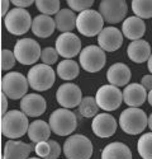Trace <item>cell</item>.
<instances>
[{
	"label": "cell",
	"mask_w": 152,
	"mask_h": 159,
	"mask_svg": "<svg viewBox=\"0 0 152 159\" xmlns=\"http://www.w3.org/2000/svg\"><path fill=\"white\" fill-rule=\"evenodd\" d=\"M29 125L27 115L22 111L13 110L2 117V132L11 140L24 136L25 132H28Z\"/></svg>",
	"instance_id": "6da1fadb"
},
{
	"label": "cell",
	"mask_w": 152,
	"mask_h": 159,
	"mask_svg": "<svg viewBox=\"0 0 152 159\" xmlns=\"http://www.w3.org/2000/svg\"><path fill=\"white\" fill-rule=\"evenodd\" d=\"M148 117L146 112L137 107L125 108L119 116V126L128 135H138L147 127Z\"/></svg>",
	"instance_id": "7a4b0ae2"
},
{
	"label": "cell",
	"mask_w": 152,
	"mask_h": 159,
	"mask_svg": "<svg viewBox=\"0 0 152 159\" xmlns=\"http://www.w3.org/2000/svg\"><path fill=\"white\" fill-rule=\"evenodd\" d=\"M29 87L37 92H44L52 88L55 84L56 73L49 65L46 64H36L29 69L27 74Z\"/></svg>",
	"instance_id": "3957f363"
},
{
	"label": "cell",
	"mask_w": 152,
	"mask_h": 159,
	"mask_svg": "<svg viewBox=\"0 0 152 159\" xmlns=\"http://www.w3.org/2000/svg\"><path fill=\"white\" fill-rule=\"evenodd\" d=\"M51 130L58 136L71 135L78 126V118L74 112L67 108H58L52 112L48 121Z\"/></svg>",
	"instance_id": "277c9868"
},
{
	"label": "cell",
	"mask_w": 152,
	"mask_h": 159,
	"mask_svg": "<svg viewBox=\"0 0 152 159\" xmlns=\"http://www.w3.org/2000/svg\"><path fill=\"white\" fill-rule=\"evenodd\" d=\"M63 154L66 159H90L93 155V144L85 135H71L63 143Z\"/></svg>",
	"instance_id": "5b68a950"
},
{
	"label": "cell",
	"mask_w": 152,
	"mask_h": 159,
	"mask_svg": "<svg viewBox=\"0 0 152 159\" xmlns=\"http://www.w3.org/2000/svg\"><path fill=\"white\" fill-rule=\"evenodd\" d=\"M28 79L22 73L10 71L5 74L2 79V90L3 93L10 99H22L24 96H27L28 92Z\"/></svg>",
	"instance_id": "8992f818"
},
{
	"label": "cell",
	"mask_w": 152,
	"mask_h": 159,
	"mask_svg": "<svg viewBox=\"0 0 152 159\" xmlns=\"http://www.w3.org/2000/svg\"><path fill=\"white\" fill-rule=\"evenodd\" d=\"M76 28L86 37H94L96 34L99 36V33L104 30V19L99 11L94 9H87L78 16Z\"/></svg>",
	"instance_id": "52a82bcc"
},
{
	"label": "cell",
	"mask_w": 152,
	"mask_h": 159,
	"mask_svg": "<svg viewBox=\"0 0 152 159\" xmlns=\"http://www.w3.org/2000/svg\"><path fill=\"white\" fill-rule=\"evenodd\" d=\"M32 22L33 19L31 18V14L25 9H22V8L11 9L4 18V24L6 31L15 36H22L24 33H27L29 28H32Z\"/></svg>",
	"instance_id": "ba28073f"
},
{
	"label": "cell",
	"mask_w": 152,
	"mask_h": 159,
	"mask_svg": "<svg viewBox=\"0 0 152 159\" xmlns=\"http://www.w3.org/2000/svg\"><path fill=\"white\" fill-rule=\"evenodd\" d=\"M81 68L87 73H98L104 68L107 62L105 51L99 46L90 45L81 50L79 57Z\"/></svg>",
	"instance_id": "9c48e42d"
},
{
	"label": "cell",
	"mask_w": 152,
	"mask_h": 159,
	"mask_svg": "<svg viewBox=\"0 0 152 159\" xmlns=\"http://www.w3.org/2000/svg\"><path fill=\"white\" fill-rule=\"evenodd\" d=\"M14 56L18 62L23 65L36 64L38 59H41L42 50L37 41L32 38H22L18 39L14 45Z\"/></svg>",
	"instance_id": "30bf717a"
},
{
	"label": "cell",
	"mask_w": 152,
	"mask_h": 159,
	"mask_svg": "<svg viewBox=\"0 0 152 159\" xmlns=\"http://www.w3.org/2000/svg\"><path fill=\"white\" fill-rule=\"evenodd\" d=\"M95 101L99 106V108L107 112L116 111L117 108L120 107L123 102V92H120L118 87H114L112 84L101 85L96 92Z\"/></svg>",
	"instance_id": "8fae6325"
},
{
	"label": "cell",
	"mask_w": 152,
	"mask_h": 159,
	"mask_svg": "<svg viewBox=\"0 0 152 159\" xmlns=\"http://www.w3.org/2000/svg\"><path fill=\"white\" fill-rule=\"evenodd\" d=\"M127 11H128V5L124 0H103L99 4V13L104 22L110 24H117L124 20Z\"/></svg>",
	"instance_id": "7c38bea8"
},
{
	"label": "cell",
	"mask_w": 152,
	"mask_h": 159,
	"mask_svg": "<svg viewBox=\"0 0 152 159\" xmlns=\"http://www.w3.org/2000/svg\"><path fill=\"white\" fill-rule=\"evenodd\" d=\"M56 50L58 55L62 56L65 60H71L81 52V41L72 32L61 33L56 39Z\"/></svg>",
	"instance_id": "4fadbf2b"
},
{
	"label": "cell",
	"mask_w": 152,
	"mask_h": 159,
	"mask_svg": "<svg viewBox=\"0 0 152 159\" xmlns=\"http://www.w3.org/2000/svg\"><path fill=\"white\" fill-rule=\"evenodd\" d=\"M56 99L62 108H74L76 106H80L82 101L81 89L74 83H65L58 87L56 92Z\"/></svg>",
	"instance_id": "5bb4252c"
},
{
	"label": "cell",
	"mask_w": 152,
	"mask_h": 159,
	"mask_svg": "<svg viewBox=\"0 0 152 159\" xmlns=\"http://www.w3.org/2000/svg\"><path fill=\"white\" fill-rule=\"evenodd\" d=\"M91 130L98 138H110L117 131V121L109 113H98L93 118Z\"/></svg>",
	"instance_id": "9a60e30c"
},
{
	"label": "cell",
	"mask_w": 152,
	"mask_h": 159,
	"mask_svg": "<svg viewBox=\"0 0 152 159\" xmlns=\"http://www.w3.org/2000/svg\"><path fill=\"white\" fill-rule=\"evenodd\" d=\"M98 43L101 50L107 52L117 51L123 43V33L116 27H107L99 33Z\"/></svg>",
	"instance_id": "2e32d148"
},
{
	"label": "cell",
	"mask_w": 152,
	"mask_h": 159,
	"mask_svg": "<svg viewBox=\"0 0 152 159\" xmlns=\"http://www.w3.org/2000/svg\"><path fill=\"white\" fill-rule=\"evenodd\" d=\"M47 102L41 94L31 93L20 99V110L29 117H38L46 112Z\"/></svg>",
	"instance_id": "e0dca14e"
},
{
	"label": "cell",
	"mask_w": 152,
	"mask_h": 159,
	"mask_svg": "<svg viewBox=\"0 0 152 159\" xmlns=\"http://www.w3.org/2000/svg\"><path fill=\"white\" fill-rule=\"evenodd\" d=\"M131 69L123 62L113 64L107 71L108 82L114 87H127L131 80Z\"/></svg>",
	"instance_id": "ac0fdd59"
},
{
	"label": "cell",
	"mask_w": 152,
	"mask_h": 159,
	"mask_svg": "<svg viewBox=\"0 0 152 159\" xmlns=\"http://www.w3.org/2000/svg\"><path fill=\"white\" fill-rule=\"evenodd\" d=\"M146 32V23L143 19L138 18L136 16L128 17L122 23V33L124 37L132 41H138L143 37Z\"/></svg>",
	"instance_id": "d6986e66"
},
{
	"label": "cell",
	"mask_w": 152,
	"mask_h": 159,
	"mask_svg": "<svg viewBox=\"0 0 152 159\" xmlns=\"http://www.w3.org/2000/svg\"><path fill=\"white\" fill-rule=\"evenodd\" d=\"M147 99V90L143 88L142 84L132 83L128 84L123 90V101L129 107H139Z\"/></svg>",
	"instance_id": "ffe728a7"
},
{
	"label": "cell",
	"mask_w": 152,
	"mask_h": 159,
	"mask_svg": "<svg viewBox=\"0 0 152 159\" xmlns=\"http://www.w3.org/2000/svg\"><path fill=\"white\" fill-rule=\"evenodd\" d=\"M33 147L19 140H9L5 143L3 159H28Z\"/></svg>",
	"instance_id": "44dd1931"
},
{
	"label": "cell",
	"mask_w": 152,
	"mask_h": 159,
	"mask_svg": "<svg viewBox=\"0 0 152 159\" xmlns=\"http://www.w3.org/2000/svg\"><path fill=\"white\" fill-rule=\"evenodd\" d=\"M127 55L128 57L136 62V64H142L148 61L151 54V46L145 39H138V41H132L128 47H127Z\"/></svg>",
	"instance_id": "7402d4cb"
},
{
	"label": "cell",
	"mask_w": 152,
	"mask_h": 159,
	"mask_svg": "<svg viewBox=\"0 0 152 159\" xmlns=\"http://www.w3.org/2000/svg\"><path fill=\"white\" fill-rule=\"evenodd\" d=\"M32 32L40 38H47L49 36H52V33L56 30V22L53 18H51L49 16L40 14L33 18L32 22Z\"/></svg>",
	"instance_id": "603a6c76"
},
{
	"label": "cell",
	"mask_w": 152,
	"mask_h": 159,
	"mask_svg": "<svg viewBox=\"0 0 152 159\" xmlns=\"http://www.w3.org/2000/svg\"><path fill=\"white\" fill-rule=\"evenodd\" d=\"M101 159H132V152L125 144L114 141L103 149Z\"/></svg>",
	"instance_id": "cb8c5ba5"
},
{
	"label": "cell",
	"mask_w": 152,
	"mask_h": 159,
	"mask_svg": "<svg viewBox=\"0 0 152 159\" xmlns=\"http://www.w3.org/2000/svg\"><path fill=\"white\" fill-rule=\"evenodd\" d=\"M51 126L43 120H36L29 125L28 129V138L33 143H41V141H47L51 136Z\"/></svg>",
	"instance_id": "d4e9b609"
},
{
	"label": "cell",
	"mask_w": 152,
	"mask_h": 159,
	"mask_svg": "<svg viewBox=\"0 0 152 159\" xmlns=\"http://www.w3.org/2000/svg\"><path fill=\"white\" fill-rule=\"evenodd\" d=\"M76 19H78V17H76L74 10L66 8L61 9L55 17L56 28L62 33L71 32L76 27Z\"/></svg>",
	"instance_id": "484cf974"
},
{
	"label": "cell",
	"mask_w": 152,
	"mask_h": 159,
	"mask_svg": "<svg viewBox=\"0 0 152 159\" xmlns=\"http://www.w3.org/2000/svg\"><path fill=\"white\" fill-rule=\"evenodd\" d=\"M56 73L62 80H74L75 78H78L80 73V68L76 61L66 59L57 65Z\"/></svg>",
	"instance_id": "4316f807"
},
{
	"label": "cell",
	"mask_w": 152,
	"mask_h": 159,
	"mask_svg": "<svg viewBox=\"0 0 152 159\" xmlns=\"http://www.w3.org/2000/svg\"><path fill=\"white\" fill-rule=\"evenodd\" d=\"M132 10L134 16L141 19L152 18V0H133Z\"/></svg>",
	"instance_id": "83f0119b"
},
{
	"label": "cell",
	"mask_w": 152,
	"mask_h": 159,
	"mask_svg": "<svg viewBox=\"0 0 152 159\" xmlns=\"http://www.w3.org/2000/svg\"><path fill=\"white\" fill-rule=\"evenodd\" d=\"M79 112L82 117L86 118H94L99 112V106L94 97H85L82 98L80 106H79Z\"/></svg>",
	"instance_id": "f1b7e54d"
},
{
	"label": "cell",
	"mask_w": 152,
	"mask_h": 159,
	"mask_svg": "<svg viewBox=\"0 0 152 159\" xmlns=\"http://www.w3.org/2000/svg\"><path fill=\"white\" fill-rule=\"evenodd\" d=\"M137 150L142 159H152V132L143 134L138 139Z\"/></svg>",
	"instance_id": "f546056e"
},
{
	"label": "cell",
	"mask_w": 152,
	"mask_h": 159,
	"mask_svg": "<svg viewBox=\"0 0 152 159\" xmlns=\"http://www.w3.org/2000/svg\"><path fill=\"white\" fill-rule=\"evenodd\" d=\"M60 0H37L36 2V7L40 10L42 14L44 16H52V14H57L61 10L60 9Z\"/></svg>",
	"instance_id": "4dcf8cb0"
},
{
	"label": "cell",
	"mask_w": 152,
	"mask_h": 159,
	"mask_svg": "<svg viewBox=\"0 0 152 159\" xmlns=\"http://www.w3.org/2000/svg\"><path fill=\"white\" fill-rule=\"evenodd\" d=\"M58 59V52L56 48L53 47H46L42 50V54H41V60L43 64L46 65H52V64H56Z\"/></svg>",
	"instance_id": "1f68e13d"
},
{
	"label": "cell",
	"mask_w": 152,
	"mask_h": 159,
	"mask_svg": "<svg viewBox=\"0 0 152 159\" xmlns=\"http://www.w3.org/2000/svg\"><path fill=\"white\" fill-rule=\"evenodd\" d=\"M15 56H14V52H11L10 50H3L2 51V69L4 71L10 70L13 66L15 65Z\"/></svg>",
	"instance_id": "d6a6232c"
},
{
	"label": "cell",
	"mask_w": 152,
	"mask_h": 159,
	"mask_svg": "<svg viewBox=\"0 0 152 159\" xmlns=\"http://www.w3.org/2000/svg\"><path fill=\"white\" fill-rule=\"evenodd\" d=\"M93 0H67V5L74 11H84L93 7Z\"/></svg>",
	"instance_id": "836d02e7"
},
{
	"label": "cell",
	"mask_w": 152,
	"mask_h": 159,
	"mask_svg": "<svg viewBox=\"0 0 152 159\" xmlns=\"http://www.w3.org/2000/svg\"><path fill=\"white\" fill-rule=\"evenodd\" d=\"M49 144H48V141L46 143V141H41V143H37L36 144V147H34V152H36V154L40 157V158H47L48 157V154H49Z\"/></svg>",
	"instance_id": "e575fe53"
},
{
	"label": "cell",
	"mask_w": 152,
	"mask_h": 159,
	"mask_svg": "<svg viewBox=\"0 0 152 159\" xmlns=\"http://www.w3.org/2000/svg\"><path fill=\"white\" fill-rule=\"evenodd\" d=\"M48 144H49V154L46 159H57L61 154V147L60 144L56 141V140H48Z\"/></svg>",
	"instance_id": "d590c367"
},
{
	"label": "cell",
	"mask_w": 152,
	"mask_h": 159,
	"mask_svg": "<svg viewBox=\"0 0 152 159\" xmlns=\"http://www.w3.org/2000/svg\"><path fill=\"white\" fill-rule=\"evenodd\" d=\"M11 4L14 5V8H22L25 9L33 4V0H13Z\"/></svg>",
	"instance_id": "8d00e7d4"
},
{
	"label": "cell",
	"mask_w": 152,
	"mask_h": 159,
	"mask_svg": "<svg viewBox=\"0 0 152 159\" xmlns=\"http://www.w3.org/2000/svg\"><path fill=\"white\" fill-rule=\"evenodd\" d=\"M141 84L146 90H152V75H145L141 79Z\"/></svg>",
	"instance_id": "74e56055"
},
{
	"label": "cell",
	"mask_w": 152,
	"mask_h": 159,
	"mask_svg": "<svg viewBox=\"0 0 152 159\" xmlns=\"http://www.w3.org/2000/svg\"><path fill=\"white\" fill-rule=\"evenodd\" d=\"M9 4H10V2L9 0H2V17H6V14L10 11L9 10Z\"/></svg>",
	"instance_id": "f35d334b"
},
{
	"label": "cell",
	"mask_w": 152,
	"mask_h": 159,
	"mask_svg": "<svg viewBox=\"0 0 152 159\" xmlns=\"http://www.w3.org/2000/svg\"><path fill=\"white\" fill-rule=\"evenodd\" d=\"M6 108H8V99H6V96L2 92V115L3 116L6 113Z\"/></svg>",
	"instance_id": "ab89813d"
},
{
	"label": "cell",
	"mask_w": 152,
	"mask_h": 159,
	"mask_svg": "<svg viewBox=\"0 0 152 159\" xmlns=\"http://www.w3.org/2000/svg\"><path fill=\"white\" fill-rule=\"evenodd\" d=\"M147 66H148V70H150V73H151V75H152V55L150 56V59H148V61H147Z\"/></svg>",
	"instance_id": "60d3db41"
},
{
	"label": "cell",
	"mask_w": 152,
	"mask_h": 159,
	"mask_svg": "<svg viewBox=\"0 0 152 159\" xmlns=\"http://www.w3.org/2000/svg\"><path fill=\"white\" fill-rule=\"evenodd\" d=\"M147 126L150 127V130L152 131V113L148 116V121H147Z\"/></svg>",
	"instance_id": "b9f144b4"
},
{
	"label": "cell",
	"mask_w": 152,
	"mask_h": 159,
	"mask_svg": "<svg viewBox=\"0 0 152 159\" xmlns=\"http://www.w3.org/2000/svg\"><path fill=\"white\" fill-rule=\"evenodd\" d=\"M147 101H148V103L152 106V90L148 92V94H147Z\"/></svg>",
	"instance_id": "7bdbcfd3"
},
{
	"label": "cell",
	"mask_w": 152,
	"mask_h": 159,
	"mask_svg": "<svg viewBox=\"0 0 152 159\" xmlns=\"http://www.w3.org/2000/svg\"><path fill=\"white\" fill-rule=\"evenodd\" d=\"M28 159H42V158H40V157H38V158H36V157H33V158H28Z\"/></svg>",
	"instance_id": "ee69618b"
}]
</instances>
